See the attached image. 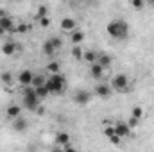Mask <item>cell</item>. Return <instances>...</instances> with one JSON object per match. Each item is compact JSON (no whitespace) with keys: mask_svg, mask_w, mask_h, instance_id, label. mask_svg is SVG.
I'll list each match as a JSON object with an SVG mask.
<instances>
[{"mask_svg":"<svg viewBox=\"0 0 154 152\" xmlns=\"http://www.w3.org/2000/svg\"><path fill=\"white\" fill-rule=\"evenodd\" d=\"M0 79H2L4 84H13V75H11L9 72H4V74L0 75Z\"/></svg>","mask_w":154,"mask_h":152,"instance_id":"obj_24","label":"cell"},{"mask_svg":"<svg viewBox=\"0 0 154 152\" xmlns=\"http://www.w3.org/2000/svg\"><path fill=\"white\" fill-rule=\"evenodd\" d=\"M131 5L140 11V9H143V0H131Z\"/></svg>","mask_w":154,"mask_h":152,"instance_id":"obj_31","label":"cell"},{"mask_svg":"<svg viewBox=\"0 0 154 152\" xmlns=\"http://www.w3.org/2000/svg\"><path fill=\"white\" fill-rule=\"evenodd\" d=\"M82 54H84V50H82L79 45H74V48H72V57H74V59H82Z\"/></svg>","mask_w":154,"mask_h":152,"instance_id":"obj_21","label":"cell"},{"mask_svg":"<svg viewBox=\"0 0 154 152\" xmlns=\"http://www.w3.org/2000/svg\"><path fill=\"white\" fill-rule=\"evenodd\" d=\"M151 2H154V0H151Z\"/></svg>","mask_w":154,"mask_h":152,"instance_id":"obj_34","label":"cell"},{"mask_svg":"<svg viewBox=\"0 0 154 152\" xmlns=\"http://www.w3.org/2000/svg\"><path fill=\"white\" fill-rule=\"evenodd\" d=\"M97 57H99V56H97L93 50H86V52L82 54V59H84L86 63H90V65H91V63H95V61H97Z\"/></svg>","mask_w":154,"mask_h":152,"instance_id":"obj_19","label":"cell"},{"mask_svg":"<svg viewBox=\"0 0 154 152\" xmlns=\"http://www.w3.org/2000/svg\"><path fill=\"white\" fill-rule=\"evenodd\" d=\"M16 50H18V45H16L14 41H5V43L2 45V52H4L5 56H13Z\"/></svg>","mask_w":154,"mask_h":152,"instance_id":"obj_12","label":"cell"},{"mask_svg":"<svg viewBox=\"0 0 154 152\" xmlns=\"http://www.w3.org/2000/svg\"><path fill=\"white\" fill-rule=\"evenodd\" d=\"M45 81H47V77L34 75V77H32V86H34V88H36V86H41V84H45Z\"/></svg>","mask_w":154,"mask_h":152,"instance_id":"obj_23","label":"cell"},{"mask_svg":"<svg viewBox=\"0 0 154 152\" xmlns=\"http://www.w3.org/2000/svg\"><path fill=\"white\" fill-rule=\"evenodd\" d=\"M47 68H48V70H50L52 74H57V72H59V65H57L56 61H52V63H48V65H47Z\"/></svg>","mask_w":154,"mask_h":152,"instance_id":"obj_28","label":"cell"},{"mask_svg":"<svg viewBox=\"0 0 154 152\" xmlns=\"http://www.w3.org/2000/svg\"><path fill=\"white\" fill-rule=\"evenodd\" d=\"M13 129H14V131H18V132H23V131L27 129V120H25V118H22V114H20V116H16V118L13 120Z\"/></svg>","mask_w":154,"mask_h":152,"instance_id":"obj_11","label":"cell"},{"mask_svg":"<svg viewBox=\"0 0 154 152\" xmlns=\"http://www.w3.org/2000/svg\"><path fill=\"white\" fill-rule=\"evenodd\" d=\"M133 116H134V118H138V120H140V118H142V116H143V108H140V106H136V108H133Z\"/></svg>","mask_w":154,"mask_h":152,"instance_id":"obj_25","label":"cell"},{"mask_svg":"<svg viewBox=\"0 0 154 152\" xmlns=\"http://www.w3.org/2000/svg\"><path fill=\"white\" fill-rule=\"evenodd\" d=\"M111 88H113V91L125 93V91L129 90V77L124 75V74L115 75V77H113V81H111Z\"/></svg>","mask_w":154,"mask_h":152,"instance_id":"obj_4","label":"cell"},{"mask_svg":"<svg viewBox=\"0 0 154 152\" xmlns=\"http://www.w3.org/2000/svg\"><path fill=\"white\" fill-rule=\"evenodd\" d=\"M45 86H47V90L50 91V95L61 93V91L65 90V77L61 75V74H52V75L47 77Z\"/></svg>","mask_w":154,"mask_h":152,"instance_id":"obj_3","label":"cell"},{"mask_svg":"<svg viewBox=\"0 0 154 152\" xmlns=\"http://www.w3.org/2000/svg\"><path fill=\"white\" fill-rule=\"evenodd\" d=\"M113 127H115V132L120 138H125L131 134V127L127 125V122H116V123H113Z\"/></svg>","mask_w":154,"mask_h":152,"instance_id":"obj_7","label":"cell"},{"mask_svg":"<svg viewBox=\"0 0 154 152\" xmlns=\"http://www.w3.org/2000/svg\"><path fill=\"white\" fill-rule=\"evenodd\" d=\"M39 100H41V99L36 95L34 86H32V84H31V86H25V90H23V108L34 111V109L39 108Z\"/></svg>","mask_w":154,"mask_h":152,"instance_id":"obj_2","label":"cell"},{"mask_svg":"<svg viewBox=\"0 0 154 152\" xmlns=\"http://www.w3.org/2000/svg\"><path fill=\"white\" fill-rule=\"evenodd\" d=\"M70 141V134L68 132H57L56 134V143L57 145H65V143H68Z\"/></svg>","mask_w":154,"mask_h":152,"instance_id":"obj_18","label":"cell"},{"mask_svg":"<svg viewBox=\"0 0 154 152\" xmlns=\"http://www.w3.org/2000/svg\"><path fill=\"white\" fill-rule=\"evenodd\" d=\"M0 27L4 29V31H11L13 27H14V22H13V18L11 16H0Z\"/></svg>","mask_w":154,"mask_h":152,"instance_id":"obj_14","label":"cell"},{"mask_svg":"<svg viewBox=\"0 0 154 152\" xmlns=\"http://www.w3.org/2000/svg\"><path fill=\"white\" fill-rule=\"evenodd\" d=\"M50 41H52V43H54V47H56V48H57V50H59V48H61V47H63V41H61V39L57 38V36H52V38H50Z\"/></svg>","mask_w":154,"mask_h":152,"instance_id":"obj_29","label":"cell"},{"mask_svg":"<svg viewBox=\"0 0 154 152\" xmlns=\"http://www.w3.org/2000/svg\"><path fill=\"white\" fill-rule=\"evenodd\" d=\"M138 122H140V120H138V118H134V116H133V114H131V118H129V120H127V125H129V127H131V129H134V127H136V125H138Z\"/></svg>","mask_w":154,"mask_h":152,"instance_id":"obj_30","label":"cell"},{"mask_svg":"<svg viewBox=\"0 0 154 152\" xmlns=\"http://www.w3.org/2000/svg\"><path fill=\"white\" fill-rule=\"evenodd\" d=\"M95 95L100 97V99H111V97H113V88H111L109 84L102 82V84H99V86L95 88Z\"/></svg>","mask_w":154,"mask_h":152,"instance_id":"obj_6","label":"cell"},{"mask_svg":"<svg viewBox=\"0 0 154 152\" xmlns=\"http://www.w3.org/2000/svg\"><path fill=\"white\" fill-rule=\"evenodd\" d=\"M72 43H74V45H79V43H81V41H82V39H84V32H82V31H79V29H74V31H72Z\"/></svg>","mask_w":154,"mask_h":152,"instance_id":"obj_17","label":"cell"},{"mask_svg":"<svg viewBox=\"0 0 154 152\" xmlns=\"http://www.w3.org/2000/svg\"><path fill=\"white\" fill-rule=\"evenodd\" d=\"M104 70H106V68H104V66H100L97 61L90 65V75H91V79H100L102 74H104Z\"/></svg>","mask_w":154,"mask_h":152,"instance_id":"obj_9","label":"cell"},{"mask_svg":"<svg viewBox=\"0 0 154 152\" xmlns=\"http://www.w3.org/2000/svg\"><path fill=\"white\" fill-rule=\"evenodd\" d=\"M74 29H77V22L74 20V18L66 16V18L61 20V31H68V32H72Z\"/></svg>","mask_w":154,"mask_h":152,"instance_id":"obj_10","label":"cell"},{"mask_svg":"<svg viewBox=\"0 0 154 152\" xmlns=\"http://www.w3.org/2000/svg\"><path fill=\"white\" fill-rule=\"evenodd\" d=\"M27 29H29V27H27V23H20V25L16 27V31H18V32H27Z\"/></svg>","mask_w":154,"mask_h":152,"instance_id":"obj_32","label":"cell"},{"mask_svg":"<svg viewBox=\"0 0 154 152\" xmlns=\"http://www.w3.org/2000/svg\"><path fill=\"white\" fill-rule=\"evenodd\" d=\"M106 31H108V34H109L111 38L125 39L127 34H129V25H127V22H124V20H111V22L108 23Z\"/></svg>","mask_w":154,"mask_h":152,"instance_id":"obj_1","label":"cell"},{"mask_svg":"<svg viewBox=\"0 0 154 152\" xmlns=\"http://www.w3.org/2000/svg\"><path fill=\"white\" fill-rule=\"evenodd\" d=\"M97 63H99L100 66H104V68H109L111 63H113V59H111V56H108V54H99Z\"/></svg>","mask_w":154,"mask_h":152,"instance_id":"obj_16","label":"cell"},{"mask_svg":"<svg viewBox=\"0 0 154 152\" xmlns=\"http://www.w3.org/2000/svg\"><path fill=\"white\" fill-rule=\"evenodd\" d=\"M39 25H41L43 29H47V27L50 25V16H41V18H39Z\"/></svg>","mask_w":154,"mask_h":152,"instance_id":"obj_27","label":"cell"},{"mask_svg":"<svg viewBox=\"0 0 154 152\" xmlns=\"http://www.w3.org/2000/svg\"><path fill=\"white\" fill-rule=\"evenodd\" d=\"M90 100H91V93L88 90H77L74 93V102L77 106H86Z\"/></svg>","mask_w":154,"mask_h":152,"instance_id":"obj_5","label":"cell"},{"mask_svg":"<svg viewBox=\"0 0 154 152\" xmlns=\"http://www.w3.org/2000/svg\"><path fill=\"white\" fill-rule=\"evenodd\" d=\"M34 90H36V95H38L39 99H47V97L50 95V91L47 90V86H45V84H41V86H36Z\"/></svg>","mask_w":154,"mask_h":152,"instance_id":"obj_20","label":"cell"},{"mask_svg":"<svg viewBox=\"0 0 154 152\" xmlns=\"http://www.w3.org/2000/svg\"><path fill=\"white\" fill-rule=\"evenodd\" d=\"M32 77H34V74L31 72V70H23V72H20L18 74V82L22 84V86H31L32 84Z\"/></svg>","mask_w":154,"mask_h":152,"instance_id":"obj_8","label":"cell"},{"mask_svg":"<svg viewBox=\"0 0 154 152\" xmlns=\"http://www.w3.org/2000/svg\"><path fill=\"white\" fill-rule=\"evenodd\" d=\"M5 114H7L9 118H13V120H14L16 116H20V114H22V108H20L18 104H11V106L5 109Z\"/></svg>","mask_w":154,"mask_h":152,"instance_id":"obj_13","label":"cell"},{"mask_svg":"<svg viewBox=\"0 0 154 152\" xmlns=\"http://www.w3.org/2000/svg\"><path fill=\"white\" fill-rule=\"evenodd\" d=\"M41 50H43V54H45V56H54L57 48L54 47V43H52V41H50V38H48L47 41H45V43H43V47H41Z\"/></svg>","mask_w":154,"mask_h":152,"instance_id":"obj_15","label":"cell"},{"mask_svg":"<svg viewBox=\"0 0 154 152\" xmlns=\"http://www.w3.org/2000/svg\"><path fill=\"white\" fill-rule=\"evenodd\" d=\"M104 134H106V138H113L116 132H115V127H113V123H109V125H104ZM118 136V134H116Z\"/></svg>","mask_w":154,"mask_h":152,"instance_id":"obj_22","label":"cell"},{"mask_svg":"<svg viewBox=\"0 0 154 152\" xmlns=\"http://www.w3.org/2000/svg\"><path fill=\"white\" fill-rule=\"evenodd\" d=\"M82 2H91V0H82Z\"/></svg>","mask_w":154,"mask_h":152,"instance_id":"obj_33","label":"cell"},{"mask_svg":"<svg viewBox=\"0 0 154 152\" xmlns=\"http://www.w3.org/2000/svg\"><path fill=\"white\" fill-rule=\"evenodd\" d=\"M41 16H48V9L45 7V5H39L38 7V14H36V18H41Z\"/></svg>","mask_w":154,"mask_h":152,"instance_id":"obj_26","label":"cell"}]
</instances>
